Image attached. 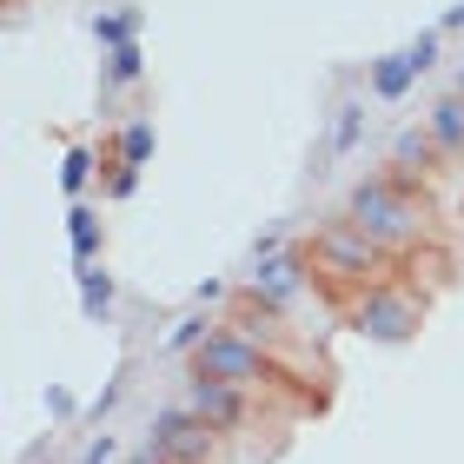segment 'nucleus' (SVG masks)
Returning a JSON list of instances; mask_svg holds the SVG:
<instances>
[{"instance_id":"5","label":"nucleus","mask_w":464,"mask_h":464,"mask_svg":"<svg viewBox=\"0 0 464 464\" xmlns=\"http://www.w3.org/2000/svg\"><path fill=\"white\" fill-rule=\"evenodd\" d=\"M146 445H160L173 464H206L213 458V445H219V431L206 425L199 411H186V405H166L160 418H153V431H146Z\"/></svg>"},{"instance_id":"19","label":"nucleus","mask_w":464,"mask_h":464,"mask_svg":"<svg viewBox=\"0 0 464 464\" xmlns=\"http://www.w3.org/2000/svg\"><path fill=\"white\" fill-rule=\"evenodd\" d=\"M438 40H445V34H438V27H425V34H418V40H411V47H405L418 73H431V67H438Z\"/></svg>"},{"instance_id":"20","label":"nucleus","mask_w":464,"mask_h":464,"mask_svg":"<svg viewBox=\"0 0 464 464\" xmlns=\"http://www.w3.org/2000/svg\"><path fill=\"white\" fill-rule=\"evenodd\" d=\"M133 193H140V166L113 160V173H107V199H133Z\"/></svg>"},{"instance_id":"10","label":"nucleus","mask_w":464,"mask_h":464,"mask_svg":"<svg viewBox=\"0 0 464 464\" xmlns=\"http://www.w3.org/2000/svg\"><path fill=\"white\" fill-rule=\"evenodd\" d=\"M425 126H431V140H438V153H445V160H464V93H445L425 113Z\"/></svg>"},{"instance_id":"2","label":"nucleus","mask_w":464,"mask_h":464,"mask_svg":"<svg viewBox=\"0 0 464 464\" xmlns=\"http://www.w3.org/2000/svg\"><path fill=\"white\" fill-rule=\"evenodd\" d=\"M305 259L319 266L332 285H352V292H365V285H378V279H385L392 252H385V246H372L365 232H358V226H352V219L339 213V219H325L319 232H312Z\"/></svg>"},{"instance_id":"14","label":"nucleus","mask_w":464,"mask_h":464,"mask_svg":"<svg viewBox=\"0 0 464 464\" xmlns=\"http://www.w3.org/2000/svg\"><path fill=\"white\" fill-rule=\"evenodd\" d=\"M73 272H80V312H87V319H107L113 299H120L113 272H100V266H73Z\"/></svg>"},{"instance_id":"6","label":"nucleus","mask_w":464,"mask_h":464,"mask_svg":"<svg viewBox=\"0 0 464 464\" xmlns=\"http://www.w3.org/2000/svg\"><path fill=\"white\" fill-rule=\"evenodd\" d=\"M305 252H272V259H252V272H246V292H259L266 305H279V312H292L305 299Z\"/></svg>"},{"instance_id":"7","label":"nucleus","mask_w":464,"mask_h":464,"mask_svg":"<svg viewBox=\"0 0 464 464\" xmlns=\"http://www.w3.org/2000/svg\"><path fill=\"white\" fill-rule=\"evenodd\" d=\"M186 411H199L213 431H239L252 405H246V392L239 385H219V378H193V392H186Z\"/></svg>"},{"instance_id":"17","label":"nucleus","mask_w":464,"mask_h":464,"mask_svg":"<svg viewBox=\"0 0 464 464\" xmlns=\"http://www.w3.org/2000/svg\"><path fill=\"white\" fill-rule=\"evenodd\" d=\"M213 332H219V319H206V312H186V319L166 332V352H199Z\"/></svg>"},{"instance_id":"21","label":"nucleus","mask_w":464,"mask_h":464,"mask_svg":"<svg viewBox=\"0 0 464 464\" xmlns=\"http://www.w3.org/2000/svg\"><path fill=\"white\" fill-rule=\"evenodd\" d=\"M113 451H120V445H113V438H107V431H100V438H93V445H87V451H80V464H113Z\"/></svg>"},{"instance_id":"15","label":"nucleus","mask_w":464,"mask_h":464,"mask_svg":"<svg viewBox=\"0 0 464 464\" xmlns=\"http://www.w3.org/2000/svg\"><path fill=\"white\" fill-rule=\"evenodd\" d=\"M153 146H160L153 120H126V126H120V140H113V153H120L126 166H146V160H153Z\"/></svg>"},{"instance_id":"8","label":"nucleus","mask_w":464,"mask_h":464,"mask_svg":"<svg viewBox=\"0 0 464 464\" xmlns=\"http://www.w3.org/2000/svg\"><path fill=\"white\" fill-rule=\"evenodd\" d=\"M438 160H445V153H438L431 126H405V133L392 140V166H398V173H418V179H431V173H438Z\"/></svg>"},{"instance_id":"4","label":"nucleus","mask_w":464,"mask_h":464,"mask_svg":"<svg viewBox=\"0 0 464 464\" xmlns=\"http://www.w3.org/2000/svg\"><path fill=\"white\" fill-rule=\"evenodd\" d=\"M193 378H219V385H239V392H259L279 378V365H272V352L259 339H246L239 325H219L213 339H206L193 352Z\"/></svg>"},{"instance_id":"1","label":"nucleus","mask_w":464,"mask_h":464,"mask_svg":"<svg viewBox=\"0 0 464 464\" xmlns=\"http://www.w3.org/2000/svg\"><path fill=\"white\" fill-rule=\"evenodd\" d=\"M345 219L365 232L372 246H385V252H411V246L431 239V206L425 199H405L385 173L358 179L352 193H345Z\"/></svg>"},{"instance_id":"3","label":"nucleus","mask_w":464,"mask_h":464,"mask_svg":"<svg viewBox=\"0 0 464 464\" xmlns=\"http://www.w3.org/2000/svg\"><path fill=\"white\" fill-rule=\"evenodd\" d=\"M345 319H352V332H365L372 345H411L418 325H425V292H411L398 279H378L365 292H352Z\"/></svg>"},{"instance_id":"9","label":"nucleus","mask_w":464,"mask_h":464,"mask_svg":"<svg viewBox=\"0 0 464 464\" xmlns=\"http://www.w3.org/2000/svg\"><path fill=\"white\" fill-rule=\"evenodd\" d=\"M67 239H73V266H100V246H107V226L87 199L67 206Z\"/></svg>"},{"instance_id":"16","label":"nucleus","mask_w":464,"mask_h":464,"mask_svg":"<svg viewBox=\"0 0 464 464\" xmlns=\"http://www.w3.org/2000/svg\"><path fill=\"white\" fill-rule=\"evenodd\" d=\"M140 34V7H113V14H93V40H100V47H126V40H133Z\"/></svg>"},{"instance_id":"11","label":"nucleus","mask_w":464,"mask_h":464,"mask_svg":"<svg viewBox=\"0 0 464 464\" xmlns=\"http://www.w3.org/2000/svg\"><path fill=\"white\" fill-rule=\"evenodd\" d=\"M411 80H418V67H411V53L398 47V53H385V60H372L365 87H372V100H405V93H411Z\"/></svg>"},{"instance_id":"18","label":"nucleus","mask_w":464,"mask_h":464,"mask_svg":"<svg viewBox=\"0 0 464 464\" xmlns=\"http://www.w3.org/2000/svg\"><path fill=\"white\" fill-rule=\"evenodd\" d=\"M60 186H67L73 199L93 186V153H87V146H67V160H60Z\"/></svg>"},{"instance_id":"13","label":"nucleus","mask_w":464,"mask_h":464,"mask_svg":"<svg viewBox=\"0 0 464 464\" xmlns=\"http://www.w3.org/2000/svg\"><path fill=\"white\" fill-rule=\"evenodd\" d=\"M133 80H146V53H140V40H126V47H113L107 53V67H100V93H126Z\"/></svg>"},{"instance_id":"12","label":"nucleus","mask_w":464,"mask_h":464,"mask_svg":"<svg viewBox=\"0 0 464 464\" xmlns=\"http://www.w3.org/2000/svg\"><path fill=\"white\" fill-rule=\"evenodd\" d=\"M365 100H339V113H332V140H325V160H352L358 140H365Z\"/></svg>"},{"instance_id":"22","label":"nucleus","mask_w":464,"mask_h":464,"mask_svg":"<svg viewBox=\"0 0 464 464\" xmlns=\"http://www.w3.org/2000/svg\"><path fill=\"white\" fill-rule=\"evenodd\" d=\"M47 411H53V418H73L80 405H73V392H67V385H47Z\"/></svg>"},{"instance_id":"23","label":"nucleus","mask_w":464,"mask_h":464,"mask_svg":"<svg viewBox=\"0 0 464 464\" xmlns=\"http://www.w3.org/2000/svg\"><path fill=\"white\" fill-rule=\"evenodd\" d=\"M464 27V0H458V7H445V20H438V34H458Z\"/></svg>"}]
</instances>
